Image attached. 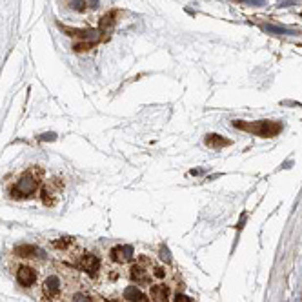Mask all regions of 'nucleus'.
I'll return each instance as SVG.
<instances>
[{
	"label": "nucleus",
	"mask_w": 302,
	"mask_h": 302,
	"mask_svg": "<svg viewBox=\"0 0 302 302\" xmlns=\"http://www.w3.org/2000/svg\"><path fill=\"white\" fill-rule=\"evenodd\" d=\"M124 299L128 302H149V299L137 286H128L124 289Z\"/></svg>",
	"instance_id": "7"
},
{
	"label": "nucleus",
	"mask_w": 302,
	"mask_h": 302,
	"mask_svg": "<svg viewBox=\"0 0 302 302\" xmlns=\"http://www.w3.org/2000/svg\"><path fill=\"white\" fill-rule=\"evenodd\" d=\"M129 275H131V279H133L135 282H139V284H148V280H149L148 271L144 270L142 266H133L131 271H129Z\"/></svg>",
	"instance_id": "9"
},
{
	"label": "nucleus",
	"mask_w": 302,
	"mask_h": 302,
	"mask_svg": "<svg viewBox=\"0 0 302 302\" xmlns=\"http://www.w3.org/2000/svg\"><path fill=\"white\" fill-rule=\"evenodd\" d=\"M70 7L73 11H84V9H86V2H84V0H71Z\"/></svg>",
	"instance_id": "12"
},
{
	"label": "nucleus",
	"mask_w": 302,
	"mask_h": 302,
	"mask_svg": "<svg viewBox=\"0 0 302 302\" xmlns=\"http://www.w3.org/2000/svg\"><path fill=\"white\" fill-rule=\"evenodd\" d=\"M60 289H62V282H60V279L57 275H49L47 279L44 280V293L46 297H58L60 295Z\"/></svg>",
	"instance_id": "5"
},
{
	"label": "nucleus",
	"mask_w": 302,
	"mask_h": 302,
	"mask_svg": "<svg viewBox=\"0 0 302 302\" xmlns=\"http://www.w3.org/2000/svg\"><path fill=\"white\" fill-rule=\"evenodd\" d=\"M233 126L238 129H244V131H250L253 135L258 137H277L280 131H282V126L279 122H270V120H260V122H242V120H235Z\"/></svg>",
	"instance_id": "1"
},
{
	"label": "nucleus",
	"mask_w": 302,
	"mask_h": 302,
	"mask_svg": "<svg viewBox=\"0 0 302 302\" xmlns=\"http://www.w3.org/2000/svg\"><path fill=\"white\" fill-rule=\"evenodd\" d=\"M175 302H193V301H191V297H187V295H182V293H179V295L175 297Z\"/></svg>",
	"instance_id": "16"
},
{
	"label": "nucleus",
	"mask_w": 302,
	"mask_h": 302,
	"mask_svg": "<svg viewBox=\"0 0 302 302\" xmlns=\"http://www.w3.org/2000/svg\"><path fill=\"white\" fill-rule=\"evenodd\" d=\"M153 273H155V277H159V279H164V277H166V271L162 270V268H155Z\"/></svg>",
	"instance_id": "18"
},
{
	"label": "nucleus",
	"mask_w": 302,
	"mask_h": 302,
	"mask_svg": "<svg viewBox=\"0 0 302 302\" xmlns=\"http://www.w3.org/2000/svg\"><path fill=\"white\" fill-rule=\"evenodd\" d=\"M237 2H248V4H258V6H264V0H237Z\"/></svg>",
	"instance_id": "19"
},
{
	"label": "nucleus",
	"mask_w": 302,
	"mask_h": 302,
	"mask_svg": "<svg viewBox=\"0 0 302 302\" xmlns=\"http://www.w3.org/2000/svg\"><path fill=\"white\" fill-rule=\"evenodd\" d=\"M55 139H57V135H55V133H44V135L40 137V140H55Z\"/></svg>",
	"instance_id": "17"
},
{
	"label": "nucleus",
	"mask_w": 302,
	"mask_h": 302,
	"mask_svg": "<svg viewBox=\"0 0 302 302\" xmlns=\"http://www.w3.org/2000/svg\"><path fill=\"white\" fill-rule=\"evenodd\" d=\"M161 258L164 260V262L171 264V253H169V250H167L166 246H162L161 248Z\"/></svg>",
	"instance_id": "14"
},
{
	"label": "nucleus",
	"mask_w": 302,
	"mask_h": 302,
	"mask_svg": "<svg viewBox=\"0 0 302 302\" xmlns=\"http://www.w3.org/2000/svg\"><path fill=\"white\" fill-rule=\"evenodd\" d=\"M230 144V140H226L224 137H220V135H208L206 137V146H209V148L213 149H220V148H224V146H228Z\"/></svg>",
	"instance_id": "10"
},
{
	"label": "nucleus",
	"mask_w": 302,
	"mask_h": 302,
	"mask_svg": "<svg viewBox=\"0 0 302 302\" xmlns=\"http://www.w3.org/2000/svg\"><path fill=\"white\" fill-rule=\"evenodd\" d=\"M80 268H82L86 273H90V275H96L98 270H100V260H98V257L93 255V253H86V255H82V258H80Z\"/></svg>",
	"instance_id": "3"
},
{
	"label": "nucleus",
	"mask_w": 302,
	"mask_h": 302,
	"mask_svg": "<svg viewBox=\"0 0 302 302\" xmlns=\"http://www.w3.org/2000/svg\"><path fill=\"white\" fill-rule=\"evenodd\" d=\"M37 186H39V182L35 177L31 175H26V177H22V179L17 182V186L11 189V195H13L15 199H19V197H29L33 193L37 191Z\"/></svg>",
	"instance_id": "2"
},
{
	"label": "nucleus",
	"mask_w": 302,
	"mask_h": 302,
	"mask_svg": "<svg viewBox=\"0 0 302 302\" xmlns=\"http://www.w3.org/2000/svg\"><path fill=\"white\" fill-rule=\"evenodd\" d=\"M268 33H277V35H288V33H293L289 29H284V27H277V26H266L264 27Z\"/></svg>",
	"instance_id": "13"
},
{
	"label": "nucleus",
	"mask_w": 302,
	"mask_h": 302,
	"mask_svg": "<svg viewBox=\"0 0 302 302\" xmlns=\"http://www.w3.org/2000/svg\"><path fill=\"white\" fill-rule=\"evenodd\" d=\"M17 280H19L22 286H31L35 280H37V273H35V270L33 268H29V266H20L19 271H17Z\"/></svg>",
	"instance_id": "6"
},
{
	"label": "nucleus",
	"mask_w": 302,
	"mask_h": 302,
	"mask_svg": "<svg viewBox=\"0 0 302 302\" xmlns=\"http://www.w3.org/2000/svg\"><path fill=\"white\" fill-rule=\"evenodd\" d=\"M111 258L118 264L129 262L133 258V248L131 246H115L111 250Z\"/></svg>",
	"instance_id": "4"
},
{
	"label": "nucleus",
	"mask_w": 302,
	"mask_h": 302,
	"mask_svg": "<svg viewBox=\"0 0 302 302\" xmlns=\"http://www.w3.org/2000/svg\"><path fill=\"white\" fill-rule=\"evenodd\" d=\"M73 302H93V299L90 295H86V293H77L73 297Z\"/></svg>",
	"instance_id": "15"
},
{
	"label": "nucleus",
	"mask_w": 302,
	"mask_h": 302,
	"mask_svg": "<svg viewBox=\"0 0 302 302\" xmlns=\"http://www.w3.org/2000/svg\"><path fill=\"white\" fill-rule=\"evenodd\" d=\"M149 295H151V299L155 302H167V299H169V289L164 284H155L149 289Z\"/></svg>",
	"instance_id": "8"
},
{
	"label": "nucleus",
	"mask_w": 302,
	"mask_h": 302,
	"mask_svg": "<svg viewBox=\"0 0 302 302\" xmlns=\"http://www.w3.org/2000/svg\"><path fill=\"white\" fill-rule=\"evenodd\" d=\"M15 253L20 255V257H31V255H40L42 251H40L37 246H19V248L15 250Z\"/></svg>",
	"instance_id": "11"
},
{
	"label": "nucleus",
	"mask_w": 302,
	"mask_h": 302,
	"mask_svg": "<svg viewBox=\"0 0 302 302\" xmlns=\"http://www.w3.org/2000/svg\"><path fill=\"white\" fill-rule=\"evenodd\" d=\"M291 4H295V2H293V0H286V2H280L279 6H280V7H288V6H291Z\"/></svg>",
	"instance_id": "20"
}]
</instances>
